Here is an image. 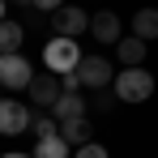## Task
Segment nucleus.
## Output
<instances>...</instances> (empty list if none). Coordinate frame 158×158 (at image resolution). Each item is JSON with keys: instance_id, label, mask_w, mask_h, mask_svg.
I'll use <instances>...</instances> for the list:
<instances>
[{"instance_id": "nucleus-1", "label": "nucleus", "mask_w": 158, "mask_h": 158, "mask_svg": "<svg viewBox=\"0 0 158 158\" xmlns=\"http://www.w3.org/2000/svg\"><path fill=\"white\" fill-rule=\"evenodd\" d=\"M43 64H47V73H56V77L77 73V64H81L77 39H60V34H52V39H47V47H43Z\"/></svg>"}, {"instance_id": "nucleus-2", "label": "nucleus", "mask_w": 158, "mask_h": 158, "mask_svg": "<svg viewBox=\"0 0 158 158\" xmlns=\"http://www.w3.org/2000/svg\"><path fill=\"white\" fill-rule=\"evenodd\" d=\"M111 85H115V98H120V103H145V98L154 94L150 69H120Z\"/></svg>"}, {"instance_id": "nucleus-3", "label": "nucleus", "mask_w": 158, "mask_h": 158, "mask_svg": "<svg viewBox=\"0 0 158 158\" xmlns=\"http://www.w3.org/2000/svg\"><path fill=\"white\" fill-rule=\"evenodd\" d=\"M34 77H39V73H34V64H30L22 52H13V56L0 52V90H9V94H13V90H30Z\"/></svg>"}, {"instance_id": "nucleus-4", "label": "nucleus", "mask_w": 158, "mask_h": 158, "mask_svg": "<svg viewBox=\"0 0 158 158\" xmlns=\"http://www.w3.org/2000/svg\"><path fill=\"white\" fill-rule=\"evenodd\" d=\"M77 81H81V90H107L111 81H115V69H111V60L107 56H81V64H77Z\"/></svg>"}, {"instance_id": "nucleus-5", "label": "nucleus", "mask_w": 158, "mask_h": 158, "mask_svg": "<svg viewBox=\"0 0 158 158\" xmlns=\"http://www.w3.org/2000/svg\"><path fill=\"white\" fill-rule=\"evenodd\" d=\"M34 124V111H30V103H22V98H4L0 103V137H22V132Z\"/></svg>"}, {"instance_id": "nucleus-6", "label": "nucleus", "mask_w": 158, "mask_h": 158, "mask_svg": "<svg viewBox=\"0 0 158 158\" xmlns=\"http://www.w3.org/2000/svg\"><path fill=\"white\" fill-rule=\"evenodd\" d=\"M90 34H94L103 47H115V43L124 39V22H120V13H111V9L94 13V17H90Z\"/></svg>"}, {"instance_id": "nucleus-7", "label": "nucleus", "mask_w": 158, "mask_h": 158, "mask_svg": "<svg viewBox=\"0 0 158 158\" xmlns=\"http://www.w3.org/2000/svg\"><path fill=\"white\" fill-rule=\"evenodd\" d=\"M30 103L34 107H47V111H52L56 103H60V94H64V85H60V77H56V73H39V77L30 81Z\"/></svg>"}, {"instance_id": "nucleus-8", "label": "nucleus", "mask_w": 158, "mask_h": 158, "mask_svg": "<svg viewBox=\"0 0 158 158\" xmlns=\"http://www.w3.org/2000/svg\"><path fill=\"white\" fill-rule=\"evenodd\" d=\"M52 26H56V34H60V39H77V34H85V30H90V17L81 13L77 4H64L60 13H52Z\"/></svg>"}, {"instance_id": "nucleus-9", "label": "nucleus", "mask_w": 158, "mask_h": 158, "mask_svg": "<svg viewBox=\"0 0 158 158\" xmlns=\"http://www.w3.org/2000/svg\"><path fill=\"white\" fill-rule=\"evenodd\" d=\"M85 111H90V103L81 98V90H64L60 103L52 107V120H56V124H64V120H81Z\"/></svg>"}, {"instance_id": "nucleus-10", "label": "nucleus", "mask_w": 158, "mask_h": 158, "mask_svg": "<svg viewBox=\"0 0 158 158\" xmlns=\"http://www.w3.org/2000/svg\"><path fill=\"white\" fill-rule=\"evenodd\" d=\"M145 52H150V47H145V39H137V34H124V39L115 43V60H120L124 69H141V64H145Z\"/></svg>"}, {"instance_id": "nucleus-11", "label": "nucleus", "mask_w": 158, "mask_h": 158, "mask_svg": "<svg viewBox=\"0 0 158 158\" xmlns=\"http://www.w3.org/2000/svg\"><path fill=\"white\" fill-rule=\"evenodd\" d=\"M22 39H26V26H22V22H13V17H4V22H0V52H4V56L17 52V47H22Z\"/></svg>"}, {"instance_id": "nucleus-12", "label": "nucleus", "mask_w": 158, "mask_h": 158, "mask_svg": "<svg viewBox=\"0 0 158 158\" xmlns=\"http://www.w3.org/2000/svg\"><path fill=\"white\" fill-rule=\"evenodd\" d=\"M132 34L137 39H158V9L150 4V9H141V13H132Z\"/></svg>"}, {"instance_id": "nucleus-13", "label": "nucleus", "mask_w": 158, "mask_h": 158, "mask_svg": "<svg viewBox=\"0 0 158 158\" xmlns=\"http://www.w3.org/2000/svg\"><path fill=\"white\" fill-rule=\"evenodd\" d=\"M60 137H64L73 150H81V145L90 141V120H85V115H81V120H64V124H60Z\"/></svg>"}, {"instance_id": "nucleus-14", "label": "nucleus", "mask_w": 158, "mask_h": 158, "mask_svg": "<svg viewBox=\"0 0 158 158\" xmlns=\"http://www.w3.org/2000/svg\"><path fill=\"white\" fill-rule=\"evenodd\" d=\"M34 158H73V145L64 137H47V141L34 145Z\"/></svg>"}, {"instance_id": "nucleus-15", "label": "nucleus", "mask_w": 158, "mask_h": 158, "mask_svg": "<svg viewBox=\"0 0 158 158\" xmlns=\"http://www.w3.org/2000/svg\"><path fill=\"white\" fill-rule=\"evenodd\" d=\"M30 128H34V137H39V141H47V137H60V124H56L52 115H34V124H30Z\"/></svg>"}, {"instance_id": "nucleus-16", "label": "nucleus", "mask_w": 158, "mask_h": 158, "mask_svg": "<svg viewBox=\"0 0 158 158\" xmlns=\"http://www.w3.org/2000/svg\"><path fill=\"white\" fill-rule=\"evenodd\" d=\"M73 158H107V150L98 145V141H85L81 150H73Z\"/></svg>"}, {"instance_id": "nucleus-17", "label": "nucleus", "mask_w": 158, "mask_h": 158, "mask_svg": "<svg viewBox=\"0 0 158 158\" xmlns=\"http://www.w3.org/2000/svg\"><path fill=\"white\" fill-rule=\"evenodd\" d=\"M26 4L34 13H60V9H64V0H26Z\"/></svg>"}, {"instance_id": "nucleus-18", "label": "nucleus", "mask_w": 158, "mask_h": 158, "mask_svg": "<svg viewBox=\"0 0 158 158\" xmlns=\"http://www.w3.org/2000/svg\"><path fill=\"white\" fill-rule=\"evenodd\" d=\"M111 103H115L111 90H98V94H94V107H98V111H111Z\"/></svg>"}, {"instance_id": "nucleus-19", "label": "nucleus", "mask_w": 158, "mask_h": 158, "mask_svg": "<svg viewBox=\"0 0 158 158\" xmlns=\"http://www.w3.org/2000/svg\"><path fill=\"white\" fill-rule=\"evenodd\" d=\"M0 158H34V154H17V150H13V154H0Z\"/></svg>"}, {"instance_id": "nucleus-20", "label": "nucleus", "mask_w": 158, "mask_h": 158, "mask_svg": "<svg viewBox=\"0 0 158 158\" xmlns=\"http://www.w3.org/2000/svg\"><path fill=\"white\" fill-rule=\"evenodd\" d=\"M4 9H9V4H4V0H0V22H4Z\"/></svg>"}, {"instance_id": "nucleus-21", "label": "nucleus", "mask_w": 158, "mask_h": 158, "mask_svg": "<svg viewBox=\"0 0 158 158\" xmlns=\"http://www.w3.org/2000/svg\"><path fill=\"white\" fill-rule=\"evenodd\" d=\"M4 98H9V94H4V90H0V103H4Z\"/></svg>"}, {"instance_id": "nucleus-22", "label": "nucleus", "mask_w": 158, "mask_h": 158, "mask_svg": "<svg viewBox=\"0 0 158 158\" xmlns=\"http://www.w3.org/2000/svg\"><path fill=\"white\" fill-rule=\"evenodd\" d=\"M4 4H22V0H4Z\"/></svg>"}]
</instances>
